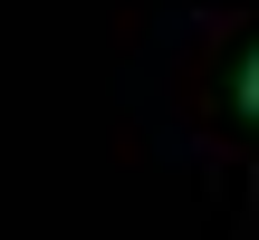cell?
<instances>
[{
    "mask_svg": "<svg viewBox=\"0 0 259 240\" xmlns=\"http://www.w3.org/2000/svg\"><path fill=\"white\" fill-rule=\"evenodd\" d=\"M231 96H240V115H259V48L240 58V77H231Z\"/></svg>",
    "mask_w": 259,
    "mask_h": 240,
    "instance_id": "1",
    "label": "cell"
}]
</instances>
